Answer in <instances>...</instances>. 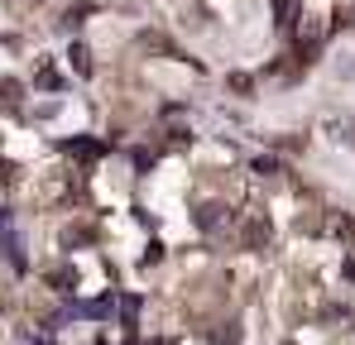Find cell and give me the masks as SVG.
Segmentation results:
<instances>
[{"mask_svg":"<svg viewBox=\"0 0 355 345\" xmlns=\"http://www.w3.org/2000/svg\"><path fill=\"white\" fill-rule=\"evenodd\" d=\"M62 149L77 154V159H101V154H106V144H96V139H67Z\"/></svg>","mask_w":355,"mask_h":345,"instance_id":"obj_1","label":"cell"},{"mask_svg":"<svg viewBox=\"0 0 355 345\" xmlns=\"http://www.w3.org/2000/svg\"><path fill=\"white\" fill-rule=\"evenodd\" d=\"M269 240V221H250L245 226V245H264Z\"/></svg>","mask_w":355,"mask_h":345,"instance_id":"obj_2","label":"cell"},{"mask_svg":"<svg viewBox=\"0 0 355 345\" xmlns=\"http://www.w3.org/2000/svg\"><path fill=\"white\" fill-rule=\"evenodd\" d=\"M72 67H77V72H82V77H87V72H92V53H87V48H82V44H77V48H72Z\"/></svg>","mask_w":355,"mask_h":345,"instance_id":"obj_3","label":"cell"},{"mask_svg":"<svg viewBox=\"0 0 355 345\" xmlns=\"http://www.w3.org/2000/svg\"><path fill=\"white\" fill-rule=\"evenodd\" d=\"M293 19V0H274V24H288Z\"/></svg>","mask_w":355,"mask_h":345,"instance_id":"obj_4","label":"cell"},{"mask_svg":"<svg viewBox=\"0 0 355 345\" xmlns=\"http://www.w3.org/2000/svg\"><path fill=\"white\" fill-rule=\"evenodd\" d=\"M39 87H44V91H58V87H62L58 72H49V67H44V72H39Z\"/></svg>","mask_w":355,"mask_h":345,"instance_id":"obj_5","label":"cell"},{"mask_svg":"<svg viewBox=\"0 0 355 345\" xmlns=\"http://www.w3.org/2000/svg\"><path fill=\"white\" fill-rule=\"evenodd\" d=\"M15 172H19V168H15V163H0V187H5V182L15 177Z\"/></svg>","mask_w":355,"mask_h":345,"instance_id":"obj_6","label":"cell"},{"mask_svg":"<svg viewBox=\"0 0 355 345\" xmlns=\"http://www.w3.org/2000/svg\"><path fill=\"white\" fill-rule=\"evenodd\" d=\"M346 278H355V259H346Z\"/></svg>","mask_w":355,"mask_h":345,"instance_id":"obj_7","label":"cell"}]
</instances>
